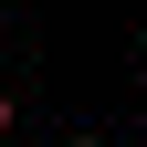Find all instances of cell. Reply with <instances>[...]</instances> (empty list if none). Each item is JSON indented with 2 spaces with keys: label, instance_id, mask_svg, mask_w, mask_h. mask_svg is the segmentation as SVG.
Masks as SVG:
<instances>
[{
  "label": "cell",
  "instance_id": "2",
  "mask_svg": "<svg viewBox=\"0 0 147 147\" xmlns=\"http://www.w3.org/2000/svg\"><path fill=\"white\" fill-rule=\"evenodd\" d=\"M63 147H105V137H63Z\"/></svg>",
  "mask_w": 147,
  "mask_h": 147
},
{
  "label": "cell",
  "instance_id": "1",
  "mask_svg": "<svg viewBox=\"0 0 147 147\" xmlns=\"http://www.w3.org/2000/svg\"><path fill=\"white\" fill-rule=\"evenodd\" d=\"M0 137H11V95H0Z\"/></svg>",
  "mask_w": 147,
  "mask_h": 147
}]
</instances>
